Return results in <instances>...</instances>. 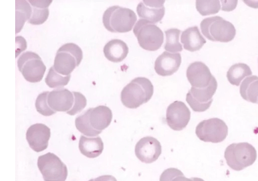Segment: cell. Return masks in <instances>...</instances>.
<instances>
[{"label":"cell","instance_id":"d4e9b609","mask_svg":"<svg viewBox=\"0 0 258 181\" xmlns=\"http://www.w3.org/2000/svg\"><path fill=\"white\" fill-rule=\"evenodd\" d=\"M26 1H16V34L22 29L31 16L32 8Z\"/></svg>","mask_w":258,"mask_h":181},{"label":"cell","instance_id":"5bb4252c","mask_svg":"<svg viewBox=\"0 0 258 181\" xmlns=\"http://www.w3.org/2000/svg\"><path fill=\"white\" fill-rule=\"evenodd\" d=\"M26 137L31 149L39 152L47 148L50 137V129L43 124H35L28 128Z\"/></svg>","mask_w":258,"mask_h":181},{"label":"cell","instance_id":"4dcf8cb0","mask_svg":"<svg viewBox=\"0 0 258 181\" xmlns=\"http://www.w3.org/2000/svg\"><path fill=\"white\" fill-rule=\"evenodd\" d=\"M73 93L74 96V103L72 108L67 112L72 116L80 112L87 105V100L82 94L78 92H73Z\"/></svg>","mask_w":258,"mask_h":181},{"label":"cell","instance_id":"ffe728a7","mask_svg":"<svg viewBox=\"0 0 258 181\" xmlns=\"http://www.w3.org/2000/svg\"><path fill=\"white\" fill-rule=\"evenodd\" d=\"M103 53L108 60L113 62H119L127 56L128 47L122 40L112 39L105 45Z\"/></svg>","mask_w":258,"mask_h":181},{"label":"cell","instance_id":"83f0119b","mask_svg":"<svg viewBox=\"0 0 258 181\" xmlns=\"http://www.w3.org/2000/svg\"><path fill=\"white\" fill-rule=\"evenodd\" d=\"M71 78V74L64 76L57 72L53 66H51L45 78L46 84L50 88H61L68 84Z\"/></svg>","mask_w":258,"mask_h":181},{"label":"cell","instance_id":"52a82bcc","mask_svg":"<svg viewBox=\"0 0 258 181\" xmlns=\"http://www.w3.org/2000/svg\"><path fill=\"white\" fill-rule=\"evenodd\" d=\"M37 166L44 181H65L67 179L66 165L52 153L48 152L39 156Z\"/></svg>","mask_w":258,"mask_h":181},{"label":"cell","instance_id":"836d02e7","mask_svg":"<svg viewBox=\"0 0 258 181\" xmlns=\"http://www.w3.org/2000/svg\"><path fill=\"white\" fill-rule=\"evenodd\" d=\"M88 181H117L116 179L111 175H103Z\"/></svg>","mask_w":258,"mask_h":181},{"label":"cell","instance_id":"d590c367","mask_svg":"<svg viewBox=\"0 0 258 181\" xmlns=\"http://www.w3.org/2000/svg\"><path fill=\"white\" fill-rule=\"evenodd\" d=\"M243 2L251 8H258V1H243Z\"/></svg>","mask_w":258,"mask_h":181},{"label":"cell","instance_id":"ba28073f","mask_svg":"<svg viewBox=\"0 0 258 181\" xmlns=\"http://www.w3.org/2000/svg\"><path fill=\"white\" fill-rule=\"evenodd\" d=\"M17 66L24 78L33 83L42 80L46 69L40 57L32 51L21 54L17 60Z\"/></svg>","mask_w":258,"mask_h":181},{"label":"cell","instance_id":"603a6c76","mask_svg":"<svg viewBox=\"0 0 258 181\" xmlns=\"http://www.w3.org/2000/svg\"><path fill=\"white\" fill-rule=\"evenodd\" d=\"M240 94L244 100L258 103V76L251 75L245 78L240 85Z\"/></svg>","mask_w":258,"mask_h":181},{"label":"cell","instance_id":"7402d4cb","mask_svg":"<svg viewBox=\"0 0 258 181\" xmlns=\"http://www.w3.org/2000/svg\"><path fill=\"white\" fill-rule=\"evenodd\" d=\"M32 8L31 16L28 22L34 25L44 23L49 16L48 7L52 1H28Z\"/></svg>","mask_w":258,"mask_h":181},{"label":"cell","instance_id":"7c38bea8","mask_svg":"<svg viewBox=\"0 0 258 181\" xmlns=\"http://www.w3.org/2000/svg\"><path fill=\"white\" fill-rule=\"evenodd\" d=\"M190 118V111L181 101H176L170 104L166 110V120L172 129L180 131L187 126Z\"/></svg>","mask_w":258,"mask_h":181},{"label":"cell","instance_id":"d6a6232c","mask_svg":"<svg viewBox=\"0 0 258 181\" xmlns=\"http://www.w3.org/2000/svg\"><path fill=\"white\" fill-rule=\"evenodd\" d=\"M222 3L221 10L224 11H231L235 9L237 6V1H221Z\"/></svg>","mask_w":258,"mask_h":181},{"label":"cell","instance_id":"277c9868","mask_svg":"<svg viewBox=\"0 0 258 181\" xmlns=\"http://www.w3.org/2000/svg\"><path fill=\"white\" fill-rule=\"evenodd\" d=\"M224 157L231 168L240 171L255 162L257 153L255 148L247 142L232 143L226 148Z\"/></svg>","mask_w":258,"mask_h":181},{"label":"cell","instance_id":"cb8c5ba5","mask_svg":"<svg viewBox=\"0 0 258 181\" xmlns=\"http://www.w3.org/2000/svg\"><path fill=\"white\" fill-rule=\"evenodd\" d=\"M251 74L252 71L248 65L244 63H238L229 68L226 76L231 84L238 86L245 77Z\"/></svg>","mask_w":258,"mask_h":181},{"label":"cell","instance_id":"30bf717a","mask_svg":"<svg viewBox=\"0 0 258 181\" xmlns=\"http://www.w3.org/2000/svg\"><path fill=\"white\" fill-rule=\"evenodd\" d=\"M217 85L216 81L206 88H198L191 86L186 94V101L194 111L202 112L209 108Z\"/></svg>","mask_w":258,"mask_h":181},{"label":"cell","instance_id":"f546056e","mask_svg":"<svg viewBox=\"0 0 258 181\" xmlns=\"http://www.w3.org/2000/svg\"><path fill=\"white\" fill-rule=\"evenodd\" d=\"M49 92L46 91L40 94L35 101V107L37 111L45 116H49L56 113L48 105L47 97Z\"/></svg>","mask_w":258,"mask_h":181},{"label":"cell","instance_id":"f1b7e54d","mask_svg":"<svg viewBox=\"0 0 258 181\" xmlns=\"http://www.w3.org/2000/svg\"><path fill=\"white\" fill-rule=\"evenodd\" d=\"M197 10L202 16L215 14L221 9L219 1H196Z\"/></svg>","mask_w":258,"mask_h":181},{"label":"cell","instance_id":"5b68a950","mask_svg":"<svg viewBox=\"0 0 258 181\" xmlns=\"http://www.w3.org/2000/svg\"><path fill=\"white\" fill-rule=\"evenodd\" d=\"M133 33L141 47L154 51L159 49L164 41L162 31L156 25L145 19H140L135 24Z\"/></svg>","mask_w":258,"mask_h":181},{"label":"cell","instance_id":"8992f818","mask_svg":"<svg viewBox=\"0 0 258 181\" xmlns=\"http://www.w3.org/2000/svg\"><path fill=\"white\" fill-rule=\"evenodd\" d=\"M82 59L83 51L78 45L66 43L58 49L53 66L59 74L67 76L80 65Z\"/></svg>","mask_w":258,"mask_h":181},{"label":"cell","instance_id":"d6986e66","mask_svg":"<svg viewBox=\"0 0 258 181\" xmlns=\"http://www.w3.org/2000/svg\"><path fill=\"white\" fill-rule=\"evenodd\" d=\"M180 40L183 48L190 52L199 50L206 43V40L201 35L197 26L188 28L183 31Z\"/></svg>","mask_w":258,"mask_h":181},{"label":"cell","instance_id":"9a60e30c","mask_svg":"<svg viewBox=\"0 0 258 181\" xmlns=\"http://www.w3.org/2000/svg\"><path fill=\"white\" fill-rule=\"evenodd\" d=\"M165 1H143L137 6V12L141 19L157 23L165 14Z\"/></svg>","mask_w":258,"mask_h":181},{"label":"cell","instance_id":"8d00e7d4","mask_svg":"<svg viewBox=\"0 0 258 181\" xmlns=\"http://www.w3.org/2000/svg\"><path fill=\"white\" fill-rule=\"evenodd\" d=\"M191 179L193 180V181H205L202 178L199 177H191Z\"/></svg>","mask_w":258,"mask_h":181},{"label":"cell","instance_id":"e575fe53","mask_svg":"<svg viewBox=\"0 0 258 181\" xmlns=\"http://www.w3.org/2000/svg\"><path fill=\"white\" fill-rule=\"evenodd\" d=\"M171 181H193V180L191 178H188L182 175L175 177Z\"/></svg>","mask_w":258,"mask_h":181},{"label":"cell","instance_id":"9c48e42d","mask_svg":"<svg viewBox=\"0 0 258 181\" xmlns=\"http://www.w3.org/2000/svg\"><path fill=\"white\" fill-rule=\"evenodd\" d=\"M196 134L203 141L219 143L226 138L228 127L222 120L213 118L200 122L196 127Z\"/></svg>","mask_w":258,"mask_h":181},{"label":"cell","instance_id":"484cf974","mask_svg":"<svg viewBox=\"0 0 258 181\" xmlns=\"http://www.w3.org/2000/svg\"><path fill=\"white\" fill-rule=\"evenodd\" d=\"M90 109H89L76 118L75 125L77 129L82 134L88 136H95L102 131L94 129L90 123L89 115Z\"/></svg>","mask_w":258,"mask_h":181},{"label":"cell","instance_id":"1f68e13d","mask_svg":"<svg viewBox=\"0 0 258 181\" xmlns=\"http://www.w3.org/2000/svg\"><path fill=\"white\" fill-rule=\"evenodd\" d=\"M182 175L183 173L178 169L169 168L162 173L159 181H171L175 177Z\"/></svg>","mask_w":258,"mask_h":181},{"label":"cell","instance_id":"2e32d148","mask_svg":"<svg viewBox=\"0 0 258 181\" xmlns=\"http://www.w3.org/2000/svg\"><path fill=\"white\" fill-rule=\"evenodd\" d=\"M47 103L55 112H68L73 107L74 96L73 92L67 88H58L49 93Z\"/></svg>","mask_w":258,"mask_h":181},{"label":"cell","instance_id":"7a4b0ae2","mask_svg":"<svg viewBox=\"0 0 258 181\" xmlns=\"http://www.w3.org/2000/svg\"><path fill=\"white\" fill-rule=\"evenodd\" d=\"M137 20V16L133 10L119 6L107 8L102 17L104 27L113 33H126L131 31Z\"/></svg>","mask_w":258,"mask_h":181},{"label":"cell","instance_id":"4fadbf2b","mask_svg":"<svg viewBox=\"0 0 258 181\" xmlns=\"http://www.w3.org/2000/svg\"><path fill=\"white\" fill-rule=\"evenodd\" d=\"M135 154L137 158L145 163H151L155 161L162 152V147L159 141L154 137L146 136L141 138L137 143Z\"/></svg>","mask_w":258,"mask_h":181},{"label":"cell","instance_id":"8fae6325","mask_svg":"<svg viewBox=\"0 0 258 181\" xmlns=\"http://www.w3.org/2000/svg\"><path fill=\"white\" fill-rule=\"evenodd\" d=\"M187 78L192 87L203 88L217 81L209 67L201 61L190 63L186 70Z\"/></svg>","mask_w":258,"mask_h":181},{"label":"cell","instance_id":"6da1fadb","mask_svg":"<svg viewBox=\"0 0 258 181\" xmlns=\"http://www.w3.org/2000/svg\"><path fill=\"white\" fill-rule=\"evenodd\" d=\"M154 86L151 81L144 77L133 79L122 89L120 99L122 104L130 109H136L147 103L152 98Z\"/></svg>","mask_w":258,"mask_h":181},{"label":"cell","instance_id":"4316f807","mask_svg":"<svg viewBox=\"0 0 258 181\" xmlns=\"http://www.w3.org/2000/svg\"><path fill=\"white\" fill-rule=\"evenodd\" d=\"M180 32V30L176 28L169 29L165 31L166 42L164 49L166 51L177 52L182 50V45L179 41Z\"/></svg>","mask_w":258,"mask_h":181},{"label":"cell","instance_id":"3957f363","mask_svg":"<svg viewBox=\"0 0 258 181\" xmlns=\"http://www.w3.org/2000/svg\"><path fill=\"white\" fill-rule=\"evenodd\" d=\"M200 27L204 36L212 41L228 42L232 41L236 35L234 25L218 16L203 19Z\"/></svg>","mask_w":258,"mask_h":181},{"label":"cell","instance_id":"e0dca14e","mask_svg":"<svg viewBox=\"0 0 258 181\" xmlns=\"http://www.w3.org/2000/svg\"><path fill=\"white\" fill-rule=\"evenodd\" d=\"M181 63V56L179 53H171L165 51L156 58L154 69L159 75L169 76L177 71Z\"/></svg>","mask_w":258,"mask_h":181},{"label":"cell","instance_id":"ac0fdd59","mask_svg":"<svg viewBox=\"0 0 258 181\" xmlns=\"http://www.w3.org/2000/svg\"><path fill=\"white\" fill-rule=\"evenodd\" d=\"M90 109V123L94 129L102 131L110 125L112 119V113L110 108L101 105Z\"/></svg>","mask_w":258,"mask_h":181},{"label":"cell","instance_id":"44dd1931","mask_svg":"<svg viewBox=\"0 0 258 181\" xmlns=\"http://www.w3.org/2000/svg\"><path fill=\"white\" fill-rule=\"evenodd\" d=\"M79 148L81 153L89 158H95L100 155L104 148L103 142L100 137L89 138L81 136Z\"/></svg>","mask_w":258,"mask_h":181}]
</instances>
